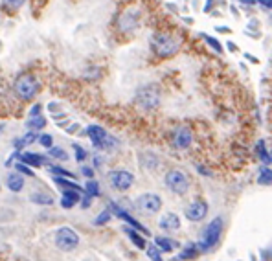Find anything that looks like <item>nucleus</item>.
I'll use <instances>...</instances> for the list:
<instances>
[{"label": "nucleus", "instance_id": "nucleus-1", "mask_svg": "<svg viewBox=\"0 0 272 261\" xmlns=\"http://www.w3.org/2000/svg\"><path fill=\"white\" fill-rule=\"evenodd\" d=\"M149 48L158 59L175 57L182 48V41L175 33L170 32H155L149 37Z\"/></svg>", "mask_w": 272, "mask_h": 261}, {"label": "nucleus", "instance_id": "nucleus-2", "mask_svg": "<svg viewBox=\"0 0 272 261\" xmlns=\"http://www.w3.org/2000/svg\"><path fill=\"white\" fill-rule=\"evenodd\" d=\"M39 89H40L39 79L30 72L18 74L13 83V92L20 101H31L39 94Z\"/></svg>", "mask_w": 272, "mask_h": 261}, {"label": "nucleus", "instance_id": "nucleus-3", "mask_svg": "<svg viewBox=\"0 0 272 261\" xmlns=\"http://www.w3.org/2000/svg\"><path fill=\"white\" fill-rule=\"evenodd\" d=\"M87 136L90 138V142H92L94 147L99 149V151H114V149L120 145L118 138H114L109 130H105L103 127H99V125H89L87 127Z\"/></svg>", "mask_w": 272, "mask_h": 261}, {"label": "nucleus", "instance_id": "nucleus-4", "mask_svg": "<svg viewBox=\"0 0 272 261\" xmlns=\"http://www.w3.org/2000/svg\"><path fill=\"white\" fill-rule=\"evenodd\" d=\"M221 234H223V219L217 217V219L208 223V226H206L204 232H202V237H201V241H199V245H197V248H199L201 252L212 250V248L219 243Z\"/></svg>", "mask_w": 272, "mask_h": 261}, {"label": "nucleus", "instance_id": "nucleus-5", "mask_svg": "<svg viewBox=\"0 0 272 261\" xmlns=\"http://www.w3.org/2000/svg\"><path fill=\"white\" fill-rule=\"evenodd\" d=\"M55 247L62 252H72L79 247V235L74 228L70 226H61L55 232Z\"/></svg>", "mask_w": 272, "mask_h": 261}, {"label": "nucleus", "instance_id": "nucleus-6", "mask_svg": "<svg viewBox=\"0 0 272 261\" xmlns=\"http://www.w3.org/2000/svg\"><path fill=\"white\" fill-rule=\"evenodd\" d=\"M134 99L143 111H153L160 105V90L156 89V85H145L136 92Z\"/></svg>", "mask_w": 272, "mask_h": 261}, {"label": "nucleus", "instance_id": "nucleus-7", "mask_svg": "<svg viewBox=\"0 0 272 261\" xmlns=\"http://www.w3.org/2000/svg\"><path fill=\"white\" fill-rule=\"evenodd\" d=\"M140 17H142V13L134 8H129V9H125V11H121L120 17H118V20H116L118 30H120L121 33H125V35L134 33L140 28Z\"/></svg>", "mask_w": 272, "mask_h": 261}, {"label": "nucleus", "instance_id": "nucleus-8", "mask_svg": "<svg viewBox=\"0 0 272 261\" xmlns=\"http://www.w3.org/2000/svg\"><path fill=\"white\" fill-rule=\"evenodd\" d=\"M164 182H165V186L177 195H184L187 191V188H190V179H187L186 173L180 171V169H171V171L165 173Z\"/></svg>", "mask_w": 272, "mask_h": 261}, {"label": "nucleus", "instance_id": "nucleus-9", "mask_svg": "<svg viewBox=\"0 0 272 261\" xmlns=\"http://www.w3.org/2000/svg\"><path fill=\"white\" fill-rule=\"evenodd\" d=\"M134 208L138 212L145 213V215H155L160 212L162 208V199L156 193H142L140 197H136L134 201Z\"/></svg>", "mask_w": 272, "mask_h": 261}, {"label": "nucleus", "instance_id": "nucleus-10", "mask_svg": "<svg viewBox=\"0 0 272 261\" xmlns=\"http://www.w3.org/2000/svg\"><path fill=\"white\" fill-rule=\"evenodd\" d=\"M109 182L118 191H127L134 184V175L127 169H112L109 171Z\"/></svg>", "mask_w": 272, "mask_h": 261}, {"label": "nucleus", "instance_id": "nucleus-11", "mask_svg": "<svg viewBox=\"0 0 272 261\" xmlns=\"http://www.w3.org/2000/svg\"><path fill=\"white\" fill-rule=\"evenodd\" d=\"M171 142H173V147L179 149V151H184V149H190L193 142V135L190 127H177L173 130V136H171Z\"/></svg>", "mask_w": 272, "mask_h": 261}, {"label": "nucleus", "instance_id": "nucleus-12", "mask_svg": "<svg viewBox=\"0 0 272 261\" xmlns=\"http://www.w3.org/2000/svg\"><path fill=\"white\" fill-rule=\"evenodd\" d=\"M206 215H208V204H206L204 201H193V203L186 208V217L190 221H193V223L202 221Z\"/></svg>", "mask_w": 272, "mask_h": 261}, {"label": "nucleus", "instance_id": "nucleus-13", "mask_svg": "<svg viewBox=\"0 0 272 261\" xmlns=\"http://www.w3.org/2000/svg\"><path fill=\"white\" fill-rule=\"evenodd\" d=\"M111 210H112V212H114V213H116V215H118V217H120V219H123V221H125V223H129V225H131V226H133V228L140 230V232H143V234H149L148 230L143 228V226H142V225H140L138 221H134V219H133V217H131V215H129V213H127V212H123V210H121V208H120V206H118V204H116V203H111Z\"/></svg>", "mask_w": 272, "mask_h": 261}, {"label": "nucleus", "instance_id": "nucleus-14", "mask_svg": "<svg viewBox=\"0 0 272 261\" xmlns=\"http://www.w3.org/2000/svg\"><path fill=\"white\" fill-rule=\"evenodd\" d=\"M81 199V191H76V189H62V199H61V206L65 210H70L74 208Z\"/></svg>", "mask_w": 272, "mask_h": 261}, {"label": "nucleus", "instance_id": "nucleus-15", "mask_svg": "<svg viewBox=\"0 0 272 261\" xmlns=\"http://www.w3.org/2000/svg\"><path fill=\"white\" fill-rule=\"evenodd\" d=\"M6 186H8V189H9V191H13V193L23 191V188H24V177H23V173H18V171L9 173L8 179H6Z\"/></svg>", "mask_w": 272, "mask_h": 261}, {"label": "nucleus", "instance_id": "nucleus-16", "mask_svg": "<svg viewBox=\"0 0 272 261\" xmlns=\"http://www.w3.org/2000/svg\"><path fill=\"white\" fill-rule=\"evenodd\" d=\"M18 160H20L23 164H26V166H31V167H43L46 164V158L43 157V155H37V153L18 155Z\"/></svg>", "mask_w": 272, "mask_h": 261}, {"label": "nucleus", "instance_id": "nucleus-17", "mask_svg": "<svg viewBox=\"0 0 272 261\" xmlns=\"http://www.w3.org/2000/svg\"><path fill=\"white\" fill-rule=\"evenodd\" d=\"M160 228L165 230V232H173V230H179L180 228V219L177 213H165L164 217L160 219Z\"/></svg>", "mask_w": 272, "mask_h": 261}, {"label": "nucleus", "instance_id": "nucleus-18", "mask_svg": "<svg viewBox=\"0 0 272 261\" xmlns=\"http://www.w3.org/2000/svg\"><path fill=\"white\" fill-rule=\"evenodd\" d=\"M30 201L37 206H52L54 204V197L50 193H45V191H33L30 195Z\"/></svg>", "mask_w": 272, "mask_h": 261}, {"label": "nucleus", "instance_id": "nucleus-19", "mask_svg": "<svg viewBox=\"0 0 272 261\" xmlns=\"http://www.w3.org/2000/svg\"><path fill=\"white\" fill-rule=\"evenodd\" d=\"M26 127L30 130H40L46 127V118L43 114H37V116H30L26 120Z\"/></svg>", "mask_w": 272, "mask_h": 261}, {"label": "nucleus", "instance_id": "nucleus-20", "mask_svg": "<svg viewBox=\"0 0 272 261\" xmlns=\"http://www.w3.org/2000/svg\"><path fill=\"white\" fill-rule=\"evenodd\" d=\"M256 155H258V158L263 164H272V158H270L267 145H265V140H259L258 144H256Z\"/></svg>", "mask_w": 272, "mask_h": 261}, {"label": "nucleus", "instance_id": "nucleus-21", "mask_svg": "<svg viewBox=\"0 0 272 261\" xmlns=\"http://www.w3.org/2000/svg\"><path fill=\"white\" fill-rule=\"evenodd\" d=\"M201 37L206 41V45L210 46L212 50H214L217 55H223V45H221V41H219L217 37H212V35H206V33H201Z\"/></svg>", "mask_w": 272, "mask_h": 261}, {"label": "nucleus", "instance_id": "nucleus-22", "mask_svg": "<svg viewBox=\"0 0 272 261\" xmlns=\"http://www.w3.org/2000/svg\"><path fill=\"white\" fill-rule=\"evenodd\" d=\"M48 157L55 158V160H59V162H65V160H68V153L62 147H57V145H54V147L48 149Z\"/></svg>", "mask_w": 272, "mask_h": 261}, {"label": "nucleus", "instance_id": "nucleus-23", "mask_svg": "<svg viewBox=\"0 0 272 261\" xmlns=\"http://www.w3.org/2000/svg\"><path fill=\"white\" fill-rule=\"evenodd\" d=\"M155 243H156V247L160 248V250H164V252H171V250L177 247V243L168 237H155Z\"/></svg>", "mask_w": 272, "mask_h": 261}, {"label": "nucleus", "instance_id": "nucleus-24", "mask_svg": "<svg viewBox=\"0 0 272 261\" xmlns=\"http://www.w3.org/2000/svg\"><path fill=\"white\" fill-rule=\"evenodd\" d=\"M258 184L261 186H272V169L270 167H263L258 175Z\"/></svg>", "mask_w": 272, "mask_h": 261}, {"label": "nucleus", "instance_id": "nucleus-25", "mask_svg": "<svg viewBox=\"0 0 272 261\" xmlns=\"http://www.w3.org/2000/svg\"><path fill=\"white\" fill-rule=\"evenodd\" d=\"M125 234L129 235V239L138 248H145V241H143V237H140V235L136 234V228H125Z\"/></svg>", "mask_w": 272, "mask_h": 261}, {"label": "nucleus", "instance_id": "nucleus-26", "mask_svg": "<svg viewBox=\"0 0 272 261\" xmlns=\"http://www.w3.org/2000/svg\"><path fill=\"white\" fill-rule=\"evenodd\" d=\"M85 193L90 195V197H98V195H99V184H98V182H96L94 179H90L89 182H87Z\"/></svg>", "mask_w": 272, "mask_h": 261}, {"label": "nucleus", "instance_id": "nucleus-27", "mask_svg": "<svg viewBox=\"0 0 272 261\" xmlns=\"http://www.w3.org/2000/svg\"><path fill=\"white\" fill-rule=\"evenodd\" d=\"M50 173H54V175L61 177V179H74V173H70L68 169H62V167L59 166H50Z\"/></svg>", "mask_w": 272, "mask_h": 261}, {"label": "nucleus", "instance_id": "nucleus-28", "mask_svg": "<svg viewBox=\"0 0 272 261\" xmlns=\"http://www.w3.org/2000/svg\"><path fill=\"white\" fill-rule=\"evenodd\" d=\"M24 2H26V0H2L4 8H8L9 11H17V9H20Z\"/></svg>", "mask_w": 272, "mask_h": 261}, {"label": "nucleus", "instance_id": "nucleus-29", "mask_svg": "<svg viewBox=\"0 0 272 261\" xmlns=\"http://www.w3.org/2000/svg\"><path fill=\"white\" fill-rule=\"evenodd\" d=\"M148 256L151 261H162V254H160V248L155 247V245H151V247H148Z\"/></svg>", "mask_w": 272, "mask_h": 261}, {"label": "nucleus", "instance_id": "nucleus-30", "mask_svg": "<svg viewBox=\"0 0 272 261\" xmlns=\"http://www.w3.org/2000/svg\"><path fill=\"white\" fill-rule=\"evenodd\" d=\"M39 144L43 145L45 149H50L54 147V138H52V135H39Z\"/></svg>", "mask_w": 272, "mask_h": 261}, {"label": "nucleus", "instance_id": "nucleus-31", "mask_svg": "<svg viewBox=\"0 0 272 261\" xmlns=\"http://www.w3.org/2000/svg\"><path fill=\"white\" fill-rule=\"evenodd\" d=\"M72 147H74V153H76V160H77V162H83V160L87 158V151H85V149L81 147L79 144H74Z\"/></svg>", "mask_w": 272, "mask_h": 261}, {"label": "nucleus", "instance_id": "nucleus-32", "mask_svg": "<svg viewBox=\"0 0 272 261\" xmlns=\"http://www.w3.org/2000/svg\"><path fill=\"white\" fill-rule=\"evenodd\" d=\"M109 219H111V210H105V212H101L98 217H96V221H94V225H105V223H109Z\"/></svg>", "mask_w": 272, "mask_h": 261}, {"label": "nucleus", "instance_id": "nucleus-33", "mask_svg": "<svg viewBox=\"0 0 272 261\" xmlns=\"http://www.w3.org/2000/svg\"><path fill=\"white\" fill-rule=\"evenodd\" d=\"M15 171H18V173H23V175H30V177H33L35 175V173H33V169H31L30 166H26V164H17V166H15Z\"/></svg>", "mask_w": 272, "mask_h": 261}, {"label": "nucleus", "instance_id": "nucleus-34", "mask_svg": "<svg viewBox=\"0 0 272 261\" xmlns=\"http://www.w3.org/2000/svg\"><path fill=\"white\" fill-rule=\"evenodd\" d=\"M81 173H83V177H87V179H94V169L89 166H81Z\"/></svg>", "mask_w": 272, "mask_h": 261}, {"label": "nucleus", "instance_id": "nucleus-35", "mask_svg": "<svg viewBox=\"0 0 272 261\" xmlns=\"http://www.w3.org/2000/svg\"><path fill=\"white\" fill-rule=\"evenodd\" d=\"M256 2H258V6L267 9V11H272V0H256Z\"/></svg>", "mask_w": 272, "mask_h": 261}, {"label": "nucleus", "instance_id": "nucleus-36", "mask_svg": "<svg viewBox=\"0 0 272 261\" xmlns=\"http://www.w3.org/2000/svg\"><path fill=\"white\" fill-rule=\"evenodd\" d=\"M40 105L37 103V105H33V107H31V111H30V116H37V114H40Z\"/></svg>", "mask_w": 272, "mask_h": 261}, {"label": "nucleus", "instance_id": "nucleus-37", "mask_svg": "<svg viewBox=\"0 0 272 261\" xmlns=\"http://www.w3.org/2000/svg\"><path fill=\"white\" fill-rule=\"evenodd\" d=\"M248 28H250V30H258V28H259V20H258V18H252V20L248 23Z\"/></svg>", "mask_w": 272, "mask_h": 261}, {"label": "nucleus", "instance_id": "nucleus-38", "mask_svg": "<svg viewBox=\"0 0 272 261\" xmlns=\"http://www.w3.org/2000/svg\"><path fill=\"white\" fill-rule=\"evenodd\" d=\"M215 4V0H206V6H204V13H208L212 9V6Z\"/></svg>", "mask_w": 272, "mask_h": 261}, {"label": "nucleus", "instance_id": "nucleus-39", "mask_svg": "<svg viewBox=\"0 0 272 261\" xmlns=\"http://www.w3.org/2000/svg\"><path fill=\"white\" fill-rule=\"evenodd\" d=\"M239 4H243V6H254V4H258L256 0H237Z\"/></svg>", "mask_w": 272, "mask_h": 261}, {"label": "nucleus", "instance_id": "nucleus-40", "mask_svg": "<svg viewBox=\"0 0 272 261\" xmlns=\"http://www.w3.org/2000/svg\"><path fill=\"white\" fill-rule=\"evenodd\" d=\"M219 33H230V28H226V26H217L215 28Z\"/></svg>", "mask_w": 272, "mask_h": 261}, {"label": "nucleus", "instance_id": "nucleus-41", "mask_svg": "<svg viewBox=\"0 0 272 261\" xmlns=\"http://www.w3.org/2000/svg\"><path fill=\"white\" fill-rule=\"evenodd\" d=\"M226 46H228V50H230V52H237V46L234 45V41H228Z\"/></svg>", "mask_w": 272, "mask_h": 261}, {"label": "nucleus", "instance_id": "nucleus-42", "mask_svg": "<svg viewBox=\"0 0 272 261\" xmlns=\"http://www.w3.org/2000/svg\"><path fill=\"white\" fill-rule=\"evenodd\" d=\"M245 57L248 59L250 63H258V59H256V57H254V55H252V54H245Z\"/></svg>", "mask_w": 272, "mask_h": 261}, {"label": "nucleus", "instance_id": "nucleus-43", "mask_svg": "<svg viewBox=\"0 0 272 261\" xmlns=\"http://www.w3.org/2000/svg\"><path fill=\"white\" fill-rule=\"evenodd\" d=\"M94 166H96V167L101 166V157H94Z\"/></svg>", "mask_w": 272, "mask_h": 261}, {"label": "nucleus", "instance_id": "nucleus-44", "mask_svg": "<svg viewBox=\"0 0 272 261\" xmlns=\"http://www.w3.org/2000/svg\"><path fill=\"white\" fill-rule=\"evenodd\" d=\"M168 9H171V11H177V6H175V4H168Z\"/></svg>", "mask_w": 272, "mask_h": 261}, {"label": "nucleus", "instance_id": "nucleus-45", "mask_svg": "<svg viewBox=\"0 0 272 261\" xmlns=\"http://www.w3.org/2000/svg\"><path fill=\"white\" fill-rule=\"evenodd\" d=\"M4 127H6L4 123H2V125H0V135H2V129H4Z\"/></svg>", "mask_w": 272, "mask_h": 261}, {"label": "nucleus", "instance_id": "nucleus-46", "mask_svg": "<svg viewBox=\"0 0 272 261\" xmlns=\"http://www.w3.org/2000/svg\"><path fill=\"white\" fill-rule=\"evenodd\" d=\"M270 158H272V151H270Z\"/></svg>", "mask_w": 272, "mask_h": 261}, {"label": "nucleus", "instance_id": "nucleus-47", "mask_svg": "<svg viewBox=\"0 0 272 261\" xmlns=\"http://www.w3.org/2000/svg\"><path fill=\"white\" fill-rule=\"evenodd\" d=\"M270 20H272V15H270Z\"/></svg>", "mask_w": 272, "mask_h": 261}]
</instances>
